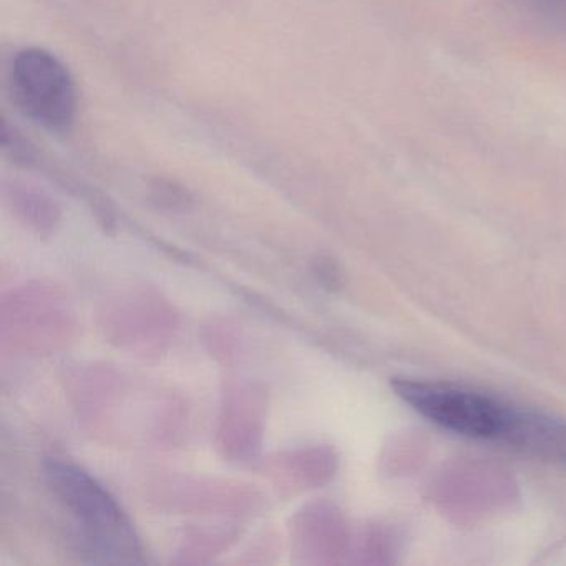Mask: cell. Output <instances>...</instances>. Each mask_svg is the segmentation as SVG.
<instances>
[{"instance_id": "cell-1", "label": "cell", "mask_w": 566, "mask_h": 566, "mask_svg": "<svg viewBox=\"0 0 566 566\" xmlns=\"http://www.w3.org/2000/svg\"><path fill=\"white\" fill-rule=\"evenodd\" d=\"M45 479L74 518L82 542L97 563H140V545L130 520L114 496L71 463L49 462Z\"/></svg>"}, {"instance_id": "cell-2", "label": "cell", "mask_w": 566, "mask_h": 566, "mask_svg": "<svg viewBox=\"0 0 566 566\" xmlns=\"http://www.w3.org/2000/svg\"><path fill=\"white\" fill-rule=\"evenodd\" d=\"M12 98L29 120L51 134H69L78 111L77 85L64 62L41 48L15 55L9 74Z\"/></svg>"}, {"instance_id": "cell-3", "label": "cell", "mask_w": 566, "mask_h": 566, "mask_svg": "<svg viewBox=\"0 0 566 566\" xmlns=\"http://www.w3.org/2000/svg\"><path fill=\"white\" fill-rule=\"evenodd\" d=\"M392 389L430 422L472 439L502 442L512 416L510 403L460 387L396 379Z\"/></svg>"}, {"instance_id": "cell-4", "label": "cell", "mask_w": 566, "mask_h": 566, "mask_svg": "<svg viewBox=\"0 0 566 566\" xmlns=\"http://www.w3.org/2000/svg\"><path fill=\"white\" fill-rule=\"evenodd\" d=\"M513 6L538 28L566 39V0H512Z\"/></svg>"}, {"instance_id": "cell-5", "label": "cell", "mask_w": 566, "mask_h": 566, "mask_svg": "<svg viewBox=\"0 0 566 566\" xmlns=\"http://www.w3.org/2000/svg\"><path fill=\"white\" fill-rule=\"evenodd\" d=\"M314 274H316L317 280L324 284V286L329 287V290H336V287L340 286V271L337 268V264L334 263L331 258H317L314 261Z\"/></svg>"}]
</instances>
